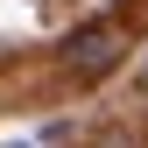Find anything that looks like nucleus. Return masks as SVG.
Instances as JSON below:
<instances>
[{
	"instance_id": "nucleus-1",
	"label": "nucleus",
	"mask_w": 148,
	"mask_h": 148,
	"mask_svg": "<svg viewBox=\"0 0 148 148\" xmlns=\"http://www.w3.org/2000/svg\"><path fill=\"white\" fill-rule=\"evenodd\" d=\"M120 49H127V35H120V21H92V28H78V35L64 42V71L92 85V78H106V71L120 64Z\"/></svg>"
},
{
	"instance_id": "nucleus-2",
	"label": "nucleus",
	"mask_w": 148,
	"mask_h": 148,
	"mask_svg": "<svg viewBox=\"0 0 148 148\" xmlns=\"http://www.w3.org/2000/svg\"><path fill=\"white\" fill-rule=\"evenodd\" d=\"M141 99H148V64H141Z\"/></svg>"
}]
</instances>
